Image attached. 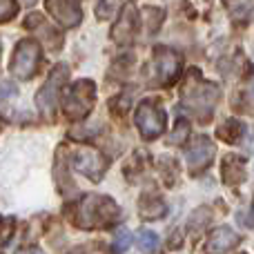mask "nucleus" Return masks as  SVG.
<instances>
[{"instance_id": "obj_17", "label": "nucleus", "mask_w": 254, "mask_h": 254, "mask_svg": "<svg viewBox=\"0 0 254 254\" xmlns=\"http://www.w3.org/2000/svg\"><path fill=\"white\" fill-rule=\"evenodd\" d=\"M136 246H138L143 252H156L158 250V237L143 228L136 232Z\"/></svg>"}, {"instance_id": "obj_3", "label": "nucleus", "mask_w": 254, "mask_h": 254, "mask_svg": "<svg viewBox=\"0 0 254 254\" xmlns=\"http://www.w3.org/2000/svg\"><path fill=\"white\" fill-rule=\"evenodd\" d=\"M94 103H96V85L83 78L67 89L65 98H63V112L67 114V119L80 121L92 112Z\"/></svg>"}, {"instance_id": "obj_7", "label": "nucleus", "mask_w": 254, "mask_h": 254, "mask_svg": "<svg viewBox=\"0 0 254 254\" xmlns=\"http://www.w3.org/2000/svg\"><path fill=\"white\" fill-rule=\"evenodd\" d=\"M152 69L156 85H172L176 80V76L181 74V56L167 47H156L154 49Z\"/></svg>"}, {"instance_id": "obj_1", "label": "nucleus", "mask_w": 254, "mask_h": 254, "mask_svg": "<svg viewBox=\"0 0 254 254\" xmlns=\"http://www.w3.org/2000/svg\"><path fill=\"white\" fill-rule=\"evenodd\" d=\"M121 216V210L110 196H101V194H87L83 201L78 203V212H76V225L83 230L94 228H105L112 221Z\"/></svg>"}, {"instance_id": "obj_11", "label": "nucleus", "mask_w": 254, "mask_h": 254, "mask_svg": "<svg viewBox=\"0 0 254 254\" xmlns=\"http://www.w3.org/2000/svg\"><path fill=\"white\" fill-rule=\"evenodd\" d=\"M25 25H27V29H31L34 34H38L40 38H43V43L47 45V49L56 52V49L63 47V36L58 34V31L54 29L40 13H31V16H27Z\"/></svg>"}, {"instance_id": "obj_23", "label": "nucleus", "mask_w": 254, "mask_h": 254, "mask_svg": "<svg viewBox=\"0 0 254 254\" xmlns=\"http://www.w3.org/2000/svg\"><path fill=\"white\" fill-rule=\"evenodd\" d=\"M16 85L13 83H7V80H2V83H0V101H2V98H9V96H16Z\"/></svg>"}, {"instance_id": "obj_21", "label": "nucleus", "mask_w": 254, "mask_h": 254, "mask_svg": "<svg viewBox=\"0 0 254 254\" xmlns=\"http://www.w3.org/2000/svg\"><path fill=\"white\" fill-rule=\"evenodd\" d=\"M163 16H165V13H163V9H158V7H149V9H145V18H147V22L152 25V27H149V31H152V34L158 29V25H161Z\"/></svg>"}, {"instance_id": "obj_6", "label": "nucleus", "mask_w": 254, "mask_h": 254, "mask_svg": "<svg viewBox=\"0 0 254 254\" xmlns=\"http://www.w3.org/2000/svg\"><path fill=\"white\" fill-rule=\"evenodd\" d=\"M65 78H67V67L58 65L56 69L49 74L47 83L38 89L36 103H38V110L43 112V114H47V116L54 114V110L58 107V103H61V87H63V83H65Z\"/></svg>"}, {"instance_id": "obj_13", "label": "nucleus", "mask_w": 254, "mask_h": 254, "mask_svg": "<svg viewBox=\"0 0 254 254\" xmlns=\"http://www.w3.org/2000/svg\"><path fill=\"white\" fill-rule=\"evenodd\" d=\"M221 179H223L225 185H239L243 179H246V161L234 154L223 158L221 163Z\"/></svg>"}, {"instance_id": "obj_10", "label": "nucleus", "mask_w": 254, "mask_h": 254, "mask_svg": "<svg viewBox=\"0 0 254 254\" xmlns=\"http://www.w3.org/2000/svg\"><path fill=\"white\" fill-rule=\"evenodd\" d=\"M47 9L63 27H76L83 18L78 0H47Z\"/></svg>"}, {"instance_id": "obj_19", "label": "nucleus", "mask_w": 254, "mask_h": 254, "mask_svg": "<svg viewBox=\"0 0 254 254\" xmlns=\"http://www.w3.org/2000/svg\"><path fill=\"white\" fill-rule=\"evenodd\" d=\"M188 134H190V123H188V121H179L176 127H174V134L167 138V143H170V145H181V143H185Z\"/></svg>"}, {"instance_id": "obj_18", "label": "nucleus", "mask_w": 254, "mask_h": 254, "mask_svg": "<svg viewBox=\"0 0 254 254\" xmlns=\"http://www.w3.org/2000/svg\"><path fill=\"white\" fill-rule=\"evenodd\" d=\"M116 9H119V0H98L96 16L101 18V20H110V18H114Z\"/></svg>"}, {"instance_id": "obj_24", "label": "nucleus", "mask_w": 254, "mask_h": 254, "mask_svg": "<svg viewBox=\"0 0 254 254\" xmlns=\"http://www.w3.org/2000/svg\"><path fill=\"white\" fill-rule=\"evenodd\" d=\"M36 2V0H25V4H27V7H31V4H34Z\"/></svg>"}, {"instance_id": "obj_12", "label": "nucleus", "mask_w": 254, "mask_h": 254, "mask_svg": "<svg viewBox=\"0 0 254 254\" xmlns=\"http://www.w3.org/2000/svg\"><path fill=\"white\" fill-rule=\"evenodd\" d=\"M136 29H138V11H136L131 4H127L121 13L119 22L112 29V38L116 40L119 45H127L131 43V38L136 36Z\"/></svg>"}, {"instance_id": "obj_16", "label": "nucleus", "mask_w": 254, "mask_h": 254, "mask_svg": "<svg viewBox=\"0 0 254 254\" xmlns=\"http://www.w3.org/2000/svg\"><path fill=\"white\" fill-rule=\"evenodd\" d=\"M246 131V125L239 119H228L219 125V136L225 140V143H239V138Z\"/></svg>"}, {"instance_id": "obj_14", "label": "nucleus", "mask_w": 254, "mask_h": 254, "mask_svg": "<svg viewBox=\"0 0 254 254\" xmlns=\"http://www.w3.org/2000/svg\"><path fill=\"white\" fill-rule=\"evenodd\" d=\"M239 246V237L234 230L230 228H219L210 234V241H207L205 250L207 252H228L232 248Z\"/></svg>"}, {"instance_id": "obj_8", "label": "nucleus", "mask_w": 254, "mask_h": 254, "mask_svg": "<svg viewBox=\"0 0 254 254\" xmlns=\"http://www.w3.org/2000/svg\"><path fill=\"white\" fill-rule=\"evenodd\" d=\"M105 167H107L105 158H103V154L96 152V149L83 147V149H78V152L74 154V170H78L80 174H85L87 179H92V181L103 179Z\"/></svg>"}, {"instance_id": "obj_15", "label": "nucleus", "mask_w": 254, "mask_h": 254, "mask_svg": "<svg viewBox=\"0 0 254 254\" xmlns=\"http://www.w3.org/2000/svg\"><path fill=\"white\" fill-rule=\"evenodd\" d=\"M138 214L143 216L145 221L163 219V216L167 214V205L163 203L161 196H156V194H152V196L145 194V196L140 198V203H138Z\"/></svg>"}, {"instance_id": "obj_20", "label": "nucleus", "mask_w": 254, "mask_h": 254, "mask_svg": "<svg viewBox=\"0 0 254 254\" xmlns=\"http://www.w3.org/2000/svg\"><path fill=\"white\" fill-rule=\"evenodd\" d=\"M18 13V4L16 0H0V22L11 20Z\"/></svg>"}, {"instance_id": "obj_22", "label": "nucleus", "mask_w": 254, "mask_h": 254, "mask_svg": "<svg viewBox=\"0 0 254 254\" xmlns=\"http://www.w3.org/2000/svg\"><path fill=\"white\" fill-rule=\"evenodd\" d=\"M131 246V234L127 230H119L114 239V252H125Z\"/></svg>"}, {"instance_id": "obj_9", "label": "nucleus", "mask_w": 254, "mask_h": 254, "mask_svg": "<svg viewBox=\"0 0 254 254\" xmlns=\"http://www.w3.org/2000/svg\"><path fill=\"white\" fill-rule=\"evenodd\" d=\"M185 158H188V165L192 172H201L214 158V143H212L207 136H196L192 143L185 147Z\"/></svg>"}, {"instance_id": "obj_2", "label": "nucleus", "mask_w": 254, "mask_h": 254, "mask_svg": "<svg viewBox=\"0 0 254 254\" xmlns=\"http://www.w3.org/2000/svg\"><path fill=\"white\" fill-rule=\"evenodd\" d=\"M194 78H188L183 87V103L198 121L207 123L212 119V112H214V105L219 101V87L214 83H207L203 78H196V69H192Z\"/></svg>"}, {"instance_id": "obj_4", "label": "nucleus", "mask_w": 254, "mask_h": 254, "mask_svg": "<svg viewBox=\"0 0 254 254\" xmlns=\"http://www.w3.org/2000/svg\"><path fill=\"white\" fill-rule=\"evenodd\" d=\"M136 127H138L140 136L147 140H154L165 131V125H167V116L161 107L156 105L154 101H143L136 110Z\"/></svg>"}, {"instance_id": "obj_5", "label": "nucleus", "mask_w": 254, "mask_h": 254, "mask_svg": "<svg viewBox=\"0 0 254 254\" xmlns=\"http://www.w3.org/2000/svg\"><path fill=\"white\" fill-rule=\"evenodd\" d=\"M40 63V45L34 40H20L11 58V74L18 80H29Z\"/></svg>"}]
</instances>
